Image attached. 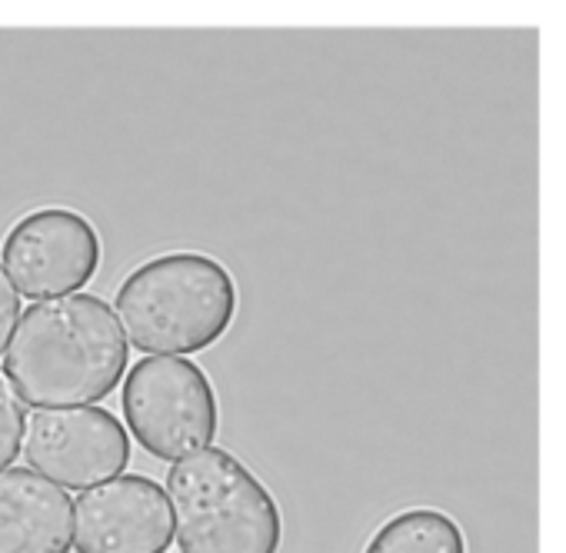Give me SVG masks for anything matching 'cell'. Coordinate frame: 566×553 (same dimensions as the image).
Here are the masks:
<instances>
[{"label": "cell", "mask_w": 566, "mask_h": 553, "mask_svg": "<svg viewBox=\"0 0 566 553\" xmlns=\"http://www.w3.org/2000/svg\"><path fill=\"white\" fill-rule=\"evenodd\" d=\"M130 364L120 317L94 294L38 301L24 311L4 357V377L34 410L97 407Z\"/></svg>", "instance_id": "cell-1"}, {"label": "cell", "mask_w": 566, "mask_h": 553, "mask_svg": "<svg viewBox=\"0 0 566 553\" xmlns=\"http://www.w3.org/2000/svg\"><path fill=\"white\" fill-rule=\"evenodd\" d=\"M127 341L157 357H190L227 337L240 294L233 273L210 253L170 250L134 267L117 288Z\"/></svg>", "instance_id": "cell-2"}, {"label": "cell", "mask_w": 566, "mask_h": 553, "mask_svg": "<svg viewBox=\"0 0 566 553\" xmlns=\"http://www.w3.org/2000/svg\"><path fill=\"white\" fill-rule=\"evenodd\" d=\"M180 553H276L283 517L266 483L230 450L207 447L167 473Z\"/></svg>", "instance_id": "cell-3"}, {"label": "cell", "mask_w": 566, "mask_h": 553, "mask_svg": "<svg viewBox=\"0 0 566 553\" xmlns=\"http://www.w3.org/2000/svg\"><path fill=\"white\" fill-rule=\"evenodd\" d=\"M124 424L137 444L167 463L210 447L220 404L210 377L187 357H144L124 380Z\"/></svg>", "instance_id": "cell-4"}, {"label": "cell", "mask_w": 566, "mask_h": 553, "mask_svg": "<svg viewBox=\"0 0 566 553\" xmlns=\"http://www.w3.org/2000/svg\"><path fill=\"white\" fill-rule=\"evenodd\" d=\"M97 227L71 207H38L4 237V260L14 288L31 301H54L84 291L101 267Z\"/></svg>", "instance_id": "cell-5"}, {"label": "cell", "mask_w": 566, "mask_h": 553, "mask_svg": "<svg viewBox=\"0 0 566 553\" xmlns=\"http://www.w3.org/2000/svg\"><path fill=\"white\" fill-rule=\"evenodd\" d=\"M130 434L104 407L38 410L24 430V460L64 490H91L130 463Z\"/></svg>", "instance_id": "cell-6"}, {"label": "cell", "mask_w": 566, "mask_h": 553, "mask_svg": "<svg viewBox=\"0 0 566 553\" xmlns=\"http://www.w3.org/2000/svg\"><path fill=\"white\" fill-rule=\"evenodd\" d=\"M174 536L170 497L150 477L124 473L74 500L77 553H167Z\"/></svg>", "instance_id": "cell-7"}, {"label": "cell", "mask_w": 566, "mask_h": 553, "mask_svg": "<svg viewBox=\"0 0 566 553\" xmlns=\"http://www.w3.org/2000/svg\"><path fill=\"white\" fill-rule=\"evenodd\" d=\"M74 500L31 467L0 470V553H71Z\"/></svg>", "instance_id": "cell-8"}, {"label": "cell", "mask_w": 566, "mask_h": 553, "mask_svg": "<svg viewBox=\"0 0 566 553\" xmlns=\"http://www.w3.org/2000/svg\"><path fill=\"white\" fill-rule=\"evenodd\" d=\"M364 553H467V536L450 513L410 507L384 520Z\"/></svg>", "instance_id": "cell-9"}, {"label": "cell", "mask_w": 566, "mask_h": 553, "mask_svg": "<svg viewBox=\"0 0 566 553\" xmlns=\"http://www.w3.org/2000/svg\"><path fill=\"white\" fill-rule=\"evenodd\" d=\"M24 430H28L24 400L18 397L8 377H0V470H8L18 460V453H24L21 447Z\"/></svg>", "instance_id": "cell-10"}, {"label": "cell", "mask_w": 566, "mask_h": 553, "mask_svg": "<svg viewBox=\"0 0 566 553\" xmlns=\"http://www.w3.org/2000/svg\"><path fill=\"white\" fill-rule=\"evenodd\" d=\"M21 291L14 288L11 273L0 260V357H8L4 351L11 347L14 334H18V324H21Z\"/></svg>", "instance_id": "cell-11"}]
</instances>
